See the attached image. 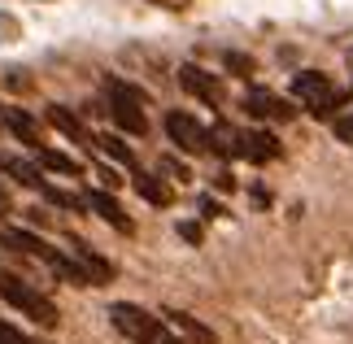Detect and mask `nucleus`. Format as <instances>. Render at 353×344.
<instances>
[{"label": "nucleus", "instance_id": "nucleus-1", "mask_svg": "<svg viewBox=\"0 0 353 344\" xmlns=\"http://www.w3.org/2000/svg\"><path fill=\"white\" fill-rule=\"evenodd\" d=\"M110 318L122 336H127L131 344H183L179 336L166 327V318H153V314H144L140 305H127V301H118V305H110Z\"/></svg>", "mask_w": 353, "mask_h": 344}, {"label": "nucleus", "instance_id": "nucleus-28", "mask_svg": "<svg viewBox=\"0 0 353 344\" xmlns=\"http://www.w3.org/2000/svg\"><path fill=\"white\" fill-rule=\"evenodd\" d=\"M153 5H161V9H188L192 0H153Z\"/></svg>", "mask_w": 353, "mask_h": 344}, {"label": "nucleus", "instance_id": "nucleus-18", "mask_svg": "<svg viewBox=\"0 0 353 344\" xmlns=\"http://www.w3.org/2000/svg\"><path fill=\"white\" fill-rule=\"evenodd\" d=\"M39 192H44V201L57 205V210H70V214H83V210H88V201L74 196V192H61V188H48V183L39 188Z\"/></svg>", "mask_w": 353, "mask_h": 344}, {"label": "nucleus", "instance_id": "nucleus-7", "mask_svg": "<svg viewBox=\"0 0 353 344\" xmlns=\"http://www.w3.org/2000/svg\"><path fill=\"white\" fill-rule=\"evenodd\" d=\"M70 257L79 261V266L88 270V279H92V287H101V283H110L114 279V261H105L92 244H83V240H70Z\"/></svg>", "mask_w": 353, "mask_h": 344}, {"label": "nucleus", "instance_id": "nucleus-24", "mask_svg": "<svg viewBox=\"0 0 353 344\" xmlns=\"http://www.w3.org/2000/svg\"><path fill=\"white\" fill-rule=\"evenodd\" d=\"M179 236L188 244H201V240H205V231H201V223H179Z\"/></svg>", "mask_w": 353, "mask_h": 344}, {"label": "nucleus", "instance_id": "nucleus-3", "mask_svg": "<svg viewBox=\"0 0 353 344\" xmlns=\"http://www.w3.org/2000/svg\"><path fill=\"white\" fill-rule=\"evenodd\" d=\"M105 92H110V118H114L127 135H144V131H148V118H144V109H140L144 92L127 88L122 79H105Z\"/></svg>", "mask_w": 353, "mask_h": 344}, {"label": "nucleus", "instance_id": "nucleus-15", "mask_svg": "<svg viewBox=\"0 0 353 344\" xmlns=\"http://www.w3.org/2000/svg\"><path fill=\"white\" fill-rule=\"evenodd\" d=\"M0 170H5L13 183H22V188H44V179H39V170L31 166V161H22V157H0Z\"/></svg>", "mask_w": 353, "mask_h": 344}, {"label": "nucleus", "instance_id": "nucleus-4", "mask_svg": "<svg viewBox=\"0 0 353 344\" xmlns=\"http://www.w3.org/2000/svg\"><path fill=\"white\" fill-rule=\"evenodd\" d=\"M166 135H170V144H179L183 153H210V131L201 127V122L192 114H183V109H170L166 114Z\"/></svg>", "mask_w": 353, "mask_h": 344}, {"label": "nucleus", "instance_id": "nucleus-22", "mask_svg": "<svg viewBox=\"0 0 353 344\" xmlns=\"http://www.w3.org/2000/svg\"><path fill=\"white\" fill-rule=\"evenodd\" d=\"M332 131H336V140H341V144H353V114L336 118V122H332Z\"/></svg>", "mask_w": 353, "mask_h": 344}, {"label": "nucleus", "instance_id": "nucleus-10", "mask_svg": "<svg viewBox=\"0 0 353 344\" xmlns=\"http://www.w3.org/2000/svg\"><path fill=\"white\" fill-rule=\"evenodd\" d=\"M283 153L279 140L270 131H240V157H249V161H275Z\"/></svg>", "mask_w": 353, "mask_h": 344}, {"label": "nucleus", "instance_id": "nucleus-27", "mask_svg": "<svg viewBox=\"0 0 353 344\" xmlns=\"http://www.w3.org/2000/svg\"><path fill=\"white\" fill-rule=\"evenodd\" d=\"M97 179H101V183H105V188H110V192H114V188L122 183V179H118V174H114L110 166H101V170H97Z\"/></svg>", "mask_w": 353, "mask_h": 344}, {"label": "nucleus", "instance_id": "nucleus-5", "mask_svg": "<svg viewBox=\"0 0 353 344\" xmlns=\"http://www.w3.org/2000/svg\"><path fill=\"white\" fill-rule=\"evenodd\" d=\"M179 88L188 96H196V101H205L210 109L223 105V83L210 70H201V65H179Z\"/></svg>", "mask_w": 353, "mask_h": 344}, {"label": "nucleus", "instance_id": "nucleus-25", "mask_svg": "<svg viewBox=\"0 0 353 344\" xmlns=\"http://www.w3.org/2000/svg\"><path fill=\"white\" fill-rule=\"evenodd\" d=\"M161 170H166V174H174L179 183H183V179H192V174H188V166H179L174 157H166V161H161Z\"/></svg>", "mask_w": 353, "mask_h": 344}, {"label": "nucleus", "instance_id": "nucleus-29", "mask_svg": "<svg viewBox=\"0 0 353 344\" xmlns=\"http://www.w3.org/2000/svg\"><path fill=\"white\" fill-rule=\"evenodd\" d=\"M0 214H9V196H5V188H0Z\"/></svg>", "mask_w": 353, "mask_h": 344}, {"label": "nucleus", "instance_id": "nucleus-19", "mask_svg": "<svg viewBox=\"0 0 353 344\" xmlns=\"http://www.w3.org/2000/svg\"><path fill=\"white\" fill-rule=\"evenodd\" d=\"M97 148H101L105 157L122 161V166H135V153H131V148H127V144L118 140V135H97Z\"/></svg>", "mask_w": 353, "mask_h": 344}, {"label": "nucleus", "instance_id": "nucleus-12", "mask_svg": "<svg viewBox=\"0 0 353 344\" xmlns=\"http://www.w3.org/2000/svg\"><path fill=\"white\" fill-rule=\"evenodd\" d=\"M135 192H140V196L148 201V205H157V210H166V205L174 201V192H170V183H161L157 174H135Z\"/></svg>", "mask_w": 353, "mask_h": 344}, {"label": "nucleus", "instance_id": "nucleus-2", "mask_svg": "<svg viewBox=\"0 0 353 344\" xmlns=\"http://www.w3.org/2000/svg\"><path fill=\"white\" fill-rule=\"evenodd\" d=\"M0 296H5L13 310H22L26 318H35L39 327H57V323H61L57 305H52L44 292H35L31 283H22L18 274H9V270H0Z\"/></svg>", "mask_w": 353, "mask_h": 344}, {"label": "nucleus", "instance_id": "nucleus-17", "mask_svg": "<svg viewBox=\"0 0 353 344\" xmlns=\"http://www.w3.org/2000/svg\"><path fill=\"white\" fill-rule=\"evenodd\" d=\"M35 157H39V166H44V170H57V174H79V170H83L70 153H57V148H44V144L35 148Z\"/></svg>", "mask_w": 353, "mask_h": 344}, {"label": "nucleus", "instance_id": "nucleus-14", "mask_svg": "<svg viewBox=\"0 0 353 344\" xmlns=\"http://www.w3.org/2000/svg\"><path fill=\"white\" fill-rule=\"evenodd\" d=\"M292 92H296V96H301V101H305V105H314V101H319V96H327V92H332V83H327V74H314V70H301V74H296V79H292Z\"/></svg>", "mask_w": 353, "mask_h": 344}, {"label": "nucleus", "instance_id": "nucleus-13", "mask_svg": "<svg viewBox=\"0 0 353 344\" xmlns=\"http://www.w3.org/2000/svg\"><path fill=\"white\" fill-rule=\"evenodd\" d=\"M0 118H5V127H9L13 135H18L22 144L39 148V127H35V118L26 114V109H5V114H0Z\"/></svg>", "mask_w": 353, "mask_h": 344}, {"label": "nucleus", "instance_id": "nucleus-26", "mask_svg": "<svg viewBox=\"0 0 353 344\" xmlns=\"http://www.w3.org/2000/svg\"><path fill=\"white\" fill-rule=\"evenodd\" d=\"M201 214H205V218H223L227 210H223L219 201H210V196H205V201H201Z\"/></svg>", "mask_w": 353, "mask_h": 344}, {"label": "nucleus", "instance_id": "nucleus-8", "mask_svg": "<svg viewBox=\"0 0 353 344\" xmlns=\"http://www.w3.org/2000/svg\"><path fill=\"white\" fill-rule=\"evenodd\" d=\"M52 127H57L65 140H74V144H83V148H97V135H92L88 127H83V118L79 114H70V109H61V105H48V114H44Z\"/></svg>", "mask_w": 353, "mask_h": 344}, {"label": "nucleus", "instance_id": "nucleus-9", "mask_svg": "<svg viewBox=\"0 0 353 344\" xmlns=\"http://www.w3.org/2000/svg\"><path fill=\"white\" fill-rule=\"evenodd\" d=\"M83 201H88V210H92V214H101V218H105V223H110L114 231H127V236L135 231V223L127 218V210H122V205L110 196V192H101V188H97V192H88Z\"/></svg>", "mask_w": 353, "mask_h": 344}, {"label": "nucleus", "instance_id": "nucleus-21", "mask_svg": "<svg viewBox=\"0 0 353 344\" xmlns=\"http://www.w3.org/2000/svg\"><path fill=\"white\" fill-rule=\"evenodd\" d=\"M227 70L240 74V79H249V74H253V61L244 57V52H227Z\"/></svg>", "mask_w": 353, "mask_h": 344}, {"label": "nucleus", "instance_id": "nucleus-23", "mask_svg": "<svg viewBox=\"0 0 353 344\" xmlns=\"http://www.w3.org/2000/svg\"><path fill=\"white\" fill-rule=\"evenodd\" d=\"M0 344H31V340H26L18 327H9L5 318H0Z\"/></svg>", "mask_w": 353, "mask_h": 344}, {"label": "nucleus", "instance_id": "nucleus-20", "mask_svg": "<svg viewBox=\"0 0 353 344\" xmlns=\"http://www.w3.org/2000/svg\"><path fill=\"white\" fill-rule=\"evenodd\" d=\"M345 101H349V92H336V88H332L327 96H319V101L310 105V114H314V118H332V114H336V109H341Z\"/></svg>", "mask_w": 353, "mask_h": 344}, {"label": "nucleus", "instance_id": "nucleus-30", "mask_svg": "<svg viewBox=\"0 0 353 344\" xmlns=\"http://www.w3.org/2000/svg\"><path fill=\"white\" fill-rule=\"evenodd\" d=\"M31 344H39V340H31Z\"/></svg>", "mask_w": 353, "mask_h": 344}, {"label": "nucleus", "instance_id": "nucleus-11", "mask_svg": "<svg viewBox=\"0 0 353 344\" xmlns=\"http://www.w3.org/2000/svg\"><path fill=\"white\" fill-rule=\"evenodd\" d=\"M161 318H166V327H170L174 336H183L188 344H214V332H210L205 323H196L192 314H183V310H166Z\"/></svg>", "mask_w": 353, "mask_h": 344}, {"label": "nucleus", "instance_id": "nucleus-6", "mask_svg": "<svg viewBox=\"0 0 353 344\" xmlns=\"http://www.w3.org/2000/svg\"><path fill=\"white\" fill-rule=\"evenodd\" d=\"M244 114H253V118H275V122H288L296 109L288 101H279L275 92H262V88H253L249 96H244Z\"/></svg>", "mask_w": 353, "mask_h": 344}, {"label": "nucleus", "instance_id": "nucleus-16", "mask_svg": "<svg viewBox=\"0 0 353 344\" xmlns=\"http://www.w3.org/2000/svg\"><path fill=\"white\" fill-rule=\"evenodd\" d=\"M210 148L219 157H240V131L236 127H227V122H214V131H210Z\"/></svg>", "mask_w": 353, "mask_h": 344}]
</instances>
